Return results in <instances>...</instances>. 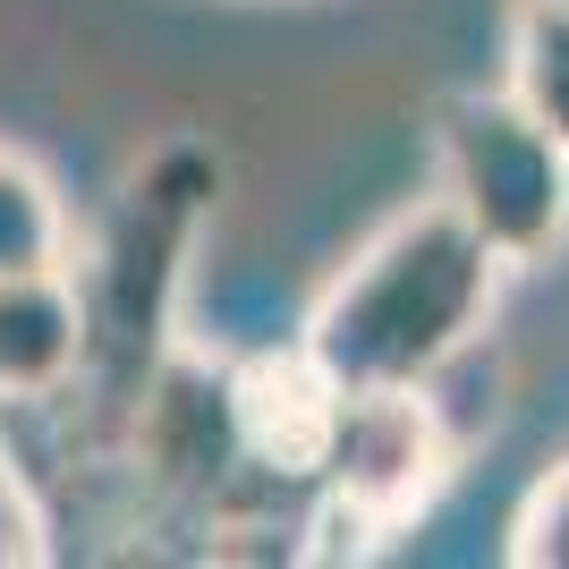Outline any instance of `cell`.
<instances>
[{"label":"cell","instance_id":"obj_4","mask_svg":"<svg viewBox=\"0 0 569 569\" xmlns=\"http://www.w3.org/2000/svg\"><path fill=\"white\" fill-rule=\"evenodd\" d=\"M451 468H459V442H451V426H442L433 382H400V391H349L323 485L349 493L357 510H375V519L400 536L408 519L433 510V493L451 485Z\"/></svg>","mask_w":569,"mask_h":569},{"label":"cell","instance_id":"obj_6","mask_svg":"<svg viewBox=\"0 0 569 569\" xmlns=\"http://www.w3.org/2000/svg\"><path fill=\"white\" fill-rule=\"evenodd\" d=\"M86 375V289L69 272H0V408L60 400Z\"/></svg>","mask_w":569,"mask_h":569},{"label":"cell","instance_id":"obj_11","mask_svg":"<svg viewBox=\"0 0 569 569\" xmlns=\"http://www.w3.org/2000/svg\"><path fill=\"white\" fill-rule=\"evenodd\" d=\"M552 9H569V0H552Z\"/></svg>","mask_w":569,"mask_h":569},{"label":"cell","instance_id":"obj_7","mask_svg":"<svg viewBox=\"0 0 569 569\" xmlns=\"http://www.w3.org/2000/svg\"><path fill=\"white\" fill-rule=\"evenodd\" d=\"M69 204L34 153L0 144V272H69Z\"/></svg>","mask_w":569,"mask_h":569},{"label":"cell","instance_id":"obj_3","mask_svg":"<svg viewBox=\"0 0 569 569\" xmlns=\"http://www.w3.org/2000/svg\"><path fill=\"white\" fill-rule=\"evenodd\" d=\"M442 196L501 263H545L569 230V144L519 94H451L433 119Z\"/></svg>","mask_w":569,"mask_h":569},{"label":"cell","instance_id":"obj_2","mask_svg":"<svg viewBox=\"0 0 569 569\" xmlns=\"http://www.w3.org/2000/svg\"><path fill=\"white\" fill-rule=\"evenodd\" d=\"M510 263L476 238V221L451 196L391 213L307 315V349L332 366L340 391H400V382H442L476 349L493 289Z\"/></svg>","mask_w":569,"mask_h":569},{"label":"cell","instance_id":"obj_1","mask_svg":"<svg viewBox=\"0 0 569 569\" xmlns=\"http://www.w3.org/2000/svg\"><path fill=\"white\" fill-rule=\"evenodd\" d=\"M213 213H221V153L204 137H170L119 179L94 256L77 263L86 375L69 400L86 433L119 459H128V417H137L144 382L179 349V289H188V263L213 230Z\"/></svg>","mask_w":569,"mask_h":569},{"label":"cell","instance_id":"obj_8","mask_svg":"<svg viewBox=\"0 0 569 569\" xmlns=\"http://www.w3.org/2000/svg\"><path fill=\"white\" fill-rule=\"evenodd\" d=\"M510 94L569 144V9H552V0L519 9V26H510Z\"/></svg>","mask_w":569,"mask_h":569},{"label":"cell","instance_id":"obj_10","mask_svg":"<svg viewBox=\"0 0 569 569\" xmlns=\"http://www.w3.org/2000/svg\"><path fill=\"white\" fill-rule=\"evenodd\" d=\"M0 561H51V519L9 459H0Z\"/></svg>","mask_w":569,"mask_h":569},{"label":"cell","instance_id":"obj_5","mask_svg":"<svg viewBox=\"0 0 569 569\" xmlns=\"http://www.w3.org/2000/svg\"><path fill=\"white\" fill-rule=\"evenodd\" d=\"M340 408H349V391L307 340L298 349H256L230 366L238 451H247V468L281 476V485H323L332 442H340Z\"/></svg>","mask_w":569,"mask_h":569},{"label":"cell","instance_id":"obj_9","mask_svg":"<svg viewBox=\"0 0 569 569\" xmlns=\"http://www.w3.org/2000/svg\"><path fill=\"white\" fill-rule=\"evenodd\" d=\"M510 561L519 569H569V459L527 493L519 527H510Z\"/></svg>","mask_w":569,"mask_h":569}]
</instances>
